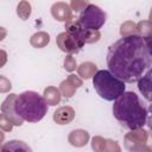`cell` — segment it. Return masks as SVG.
Listing matches in <instances>:
<instances>
[{"label":"cell","instance_id":"cell-4","mask_svg":"<svg viewBox=\"0 0 152 152\" xmlns=\"http://www.w3.org/2000/svg\"><path fill=\"white\" fill-rule=\"evenodd\" d=\"M93 86L99 96L106 101H115L126 91L125 83L106 69L95 72L93 76Z\"/></svg>","mask_w":152,"mask_h":152},{"label":"cell","instance_id":"cell-5","mask_svg":"<svg viewBox=\"0 0 152 152\" xmlns=\"http://www.w3.org/2000/svg\"><path fill=\"white\" fill-rule=\"evenodd\" d=\"M107 14L99 6L89 4L78 17V27L88 33L90 31H99L106 23Z\"/></svg>","mask_w":152,"mask_h":152},{"label":"cell","instance_id":"cell-3","mask_svg":"<svg viewBox=\"0 0 152 152\" xmlns=\"http://www.w3.org/2000/svg\"><path fill=\"white\" fill-rule=\"evenodd\" d=\"M48 108L45 99L37 91L27 90L19 95H14L13 110L24 121H40L48 113Z\"/></svg>","mask_w":152,"mask_h":152},{"label":"cell","instance_id":"cell-2","mask_svg":"<svg viewBox=\"0 0 152 152\" xmlns=\"http://www.w3.org/2000/svg\"><path fill=\"white\" fill-rule=\"evenodd\" d=\"M113 115L124 128L135 131L147 124L148 107L137 93L125 91L114 101Z\"/></svg>","mask_w":152,"mask_h":152},{"label":"cell","instance_id":"cell-6","mask_svg":"<svg viewBox=\"0 0 152 152\" xmlns=\"http://www.w3.org/2000/svg\"><path fill=\"white\" fill-rule=\"evenodd\" d=\"M0 152H32V148L21 140H8L6 141Z\"/></svg>","mask_w":152,"mask_h":152},{"label":"cell","instance_id":"cell-1","mask_svg":"<svg viewBox=\"0 0 152 152\" xmlns=\"http://www.w3.org/2000/svg\"><path fill=\"white\" fill-rule=\"evenodd\" d=\"M150 39L139 34H127L114 42L107 52L108 71L124 83L138 82L151 70Z\"/></svg>","mask_w":152,"mask_h":152}]
</instances>
